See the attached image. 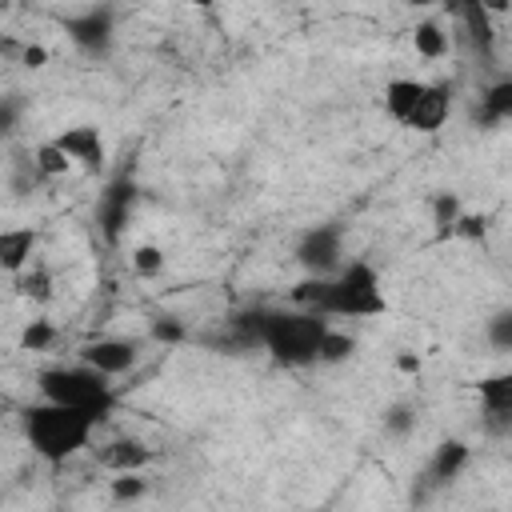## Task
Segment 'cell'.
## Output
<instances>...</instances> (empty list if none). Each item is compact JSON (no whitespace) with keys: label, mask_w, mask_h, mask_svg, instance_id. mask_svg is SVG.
Segmentation results:
<instances>
[{"label":"cell","mask_w":512,"mask_h":512,"mask_svg":"<svg viewBox=\"0 0 512 512\" xmlns=\"http://www.w3.org/2000/svg\"><path fill=\"white\" fill-rule=\"evenodd\" d=\"M136 340H120V336H100V340H88V344H80V352H76V364H84V368H92V372H100V376H124V372H132L136 368Z\"/></svg>","instance_id":"cell-7"},{"label":"cell","mask_w":512,"mask_h":512,"mask_svg":"<svg viewBox=\"0 0 512 512\" xmlns=\"http://www.w3.org/2000/svg\"><path fill=\"white\" fill-rule=\"evenodd\" d=\"M56 344V324L52 320H28L20 332V352H44Z\"/></svg>","instance_id":"cell-24"},{"label":"cell","mask_w":512,"mask_h":512,"mask_svg":"<svg viewBox=\"0 0 512 512\" xmlns=\"http://www.w3.org/2000/svg\"><path fill=\"white\" fill-rule=\"evenodd\" d=\"M352 352H356V340H352L348 332L328 328V332H324V340H320L316 364H344V360H352Z\"/></svg>","instance_id":"cell-22"},{"label":"cell","mask_w":512,"mask_h":512,"mask_svg":"<svg viewBox=\"0 0 512 512\" xmlns=\"http://www.w3.org/2000/svg\"><path fill=\"white\" fill-rule=\"evenodd\" d=\"M108 492H112L116 504H132V500H140V496L148 492V480H144L140 472H124V476H116V480L108 484Z\"/></svg>","instance_id":"cell-25"},{"label":"cell","mask_w":512,"mask_h":512,"mask_svg":"<svg viewBox=\"0 0 512 512\" xmlns=\"http://www.w3.org/2000/svg\"><path fill=\"white\" fill-rule=\"evenodd\" d=\"M460 16H464V24H468L472 44L488 52V48H492V40H496V32H492V12H488L480 0H468V4H460Z\"/></svg>","instance_id":"cell-20"},{"label":"cell","mask_w":512,"mask_h":512,"mask_svg":"<svg viewBox=\"0 0 512 512\" xmlns=\"http://www.w3.org/2000/svg\"><path fill=\"white\" fill-rule=\"evenodd\" d=\"M420 92H424V80H412V76H392L388 84H384V92H380V100H384V112L404 128L408 124V116H412V108H416V100H420Z\"/></svg>","instance_id":"cell-15"},{"label":"cell","mask_w":512,"mask_h":512,"mask_svg":"<svg viewBox=\"0 0 512 512\" xmlns=\"http://www.w3.org/2000/svg\"><path fill=\"white\" fill-rule=\"evenodd\" d=\"M36 244H40V232L20 224V228H0V272L8 276H20L32 256H36Z\"/></svg>","instance_id":"cell-12"},{"label":"cell","mask_w":512,"mask_h":512,"mask_svg":"<svg viewBox=\"0 0 512 512\" xmlns=\"http://www.w3.org/2000/svg\"><path fill=\"white\" fill-rule=\"evenodd\" d=\"M412 428H416V408L412 404H392L384 412V432L388 436H408Z\"/></svg>","instance_id":"cell-26"},{"label":"cell","mask_w":512,"mask_h":512,"mask_svg":"<svg viewBox=\"0 0 512 512\" xmlns=\"http://www.w3.org/2000/svg\"><path fill=\"white\" fill-rule=\"evenodd\" d=\"M20 116H24V100L16 92L0 96V136H12L20 128Z\"/></svg>","instance_id":"cell-29"},{"label":"cell","mask_w":512,"mask_h":512,"mask_svg":"<svg viewBox=\"0 0 512 512\" xmlns=\"http://www.w3.org/2000/svg\"><path fill=\"white\" fill-rule=\"evenodd\" d=\"M164 264H168V256H164L160 244H136V248H132V268H136V276L152 280V276L164 272Z\"/></svg>","instance_id":"cell-23"},{"label":"cell","mask_w":512,"mask_h":512,"mask_svg":"<svg viewBox=\"0 0 512 512\" xmlns=\"http://www.w3.org/2000/svg\"><path fill=\"white\" fill-rule=\"evenodd\" d=\"M16 296L20 300H32V304H48L52 300V272L44 264H32L16 276Z\"/></svg>","instance_id":"cell-19"},{"label":"cell","mask_w":512,"mask_h":512,"mask_svg":"<svg viewBox=\"0 0 512 512\" xmlns=\"http://www.w3.org/2000/svg\"><path fill=\"white\" fill-rule=\"evenodd\" d=\"M428 212H432V236H436V240H452V228H456V220H460V212H464L460 192H452V188L432 192Z\"/></svg>","instance_id":"cell-17"},{"label":"cell","mask_w":512,"mask_h":512,"mask_svg":"<svg viewBox=\"0 0 512 512\" xmlns=\"http://www.w3.org/2000/svg\"><path fill=\"white\" fill-rule=\"evenodd\" d=\"M488 344L496 352H512V312H496L488 320Z\"/></svg>","instance_id":"cell-28"},{"label":"cell","mask_w":512,"mask_h":512,"mask_svg":"<svg viewBox=\"0 0 512 512\" xmlns=\"http://www.w3.org/2000/svg\"><path fill=\"white\" fill-rule=\"evenodd\" d=\"M132 204H136V184L128 176H116L100 200H96V224H100V236L108 244H120L124 228H128V216H132Z\"/></svg>","instance_id":"cell-8"},{"label":"cell","mask_w":512,"mask_h":512,"mask_svg":"<svg viewBox=\"0 0 512 512\" xmlns=\"http://www.w3.org/2000/svg\"><path fill=\"white\" fill-rule=\"evenodd\" d=\"M100 464L112 472V476H124V472H144L152 464V448L136 436H120L112 444L100 448Z\"/></svg>","instance_id":"cell-14"},{"label":"cell","mask_w":512,"mask_h":512,"mask_svg":"<svg viewBox=\"0 0 512 512\" xmlns=\"http://www.w3.org/2000/svg\"><path fill=\"white\" fill-rule=\"evenodd\" d=\"M412 48L424 60H444L448 56V28L440 20H420L412 28Z\"/></svg>","instance_id":"cell-18"},{"label":"cell","mask_w":512,"mask_h":512,"mask_svg":"<svg viewBox=\"0 0 512 512\" xmlns=\"http://www.w3.org/2000/svg\"><path fill=\"white\" fill-rule=\"evenodd\" d=\"M100 420L80 412V408H64V404H48V400H36L20 412V428H24V440L28 448L44 460V464H64L72 460L80 448H88L92 440V428Z\"/></svg>","instance_id":"cell-3"},{"label":"cell","mask_w":512,"mask_h":512,"mask_svg":"<svg viewBox=\"0 0 512 512\" xmlns=\"http://www.w3.org/2000/svg\"><path fill=\"white\" fill-rule=\"evenodd\" d=\"M20 60H24V68H44L48 64V48L44 44H24L20 48Z\"/></svg>","instance_id":"cell-32"},{"label":"cell","mask_w":512,"mask_h":512,"mask_svg":"<svg viewBox=\"0 0 512 512\" xmlns=\"http://www.w3.org/2000/svg\"><path fill=\"white\" fill-rule=\"evenodd\" d=\"M420 368H424V360H420L412 348H400V352H396V372H404V376H420Z\"/></svg>","instance_id":"cell-31"},{"label":"cell","mask_w":512,"mask_h":512,"mask_svg":"<svg viewBox=\"0 0 512 512\" xmlns=\"http://www.w3.org/2000/svg\"><path fill=\"white\" fill-rule=\"evenodd\" d=\"M252 324H256V344L280 368H308V364H316L320 340L332 328L324 316H316L308 308H296V312H288V308H256Z\"/></svg>","instance_id":"cell-2"},{"label":"cell","mask_w":512,"mask_h":512,"mask_svg":"<svg viewBox=\"0 0 512 512\" xmlns=\"http://www.w3.org/2000/svg\"><path fill=\"white\" fill-rule=\"evenodd\" d=\"M480 392V408L492 432H504L512 424V372H496V376H480L476 384Z\"/></svg>","instance_id":"cell-11"},{"label":"cell","mask_w":512,"mask_h":512,"mask_svg":"<svg viewBox=\"0 0 512 512\" xmlns=\"http://www.w3.org/2000/svg\"><path fill=\"white\" fill-rule=\"evenodd\" d=\"M468 460H472V448H468V440H440L436 444V452H432V460H428V488H444V484H452L464 468H468Z\"/></svg>","instance_id":"cell-13"},{"label":"cell","mask_w":512,"mask_h":512,"mask_svg":"<svg viewBox=\"0 0 512 512\" xmlns=\"http://www.w3.org/2000/svg\"><path fill=\"white\" fill-rule=\"evenodd\" d=\"M32 168H36V176L56 180V176L72 172V160L56 148V140H44V144H36V152H32Z\"/></svg>","instance_id":"cell-21"},{"label":"cell","mask_w":512,"mask_h":512,"mask_svg":"<svg viewBox=\"0 0 512 512\" xmlns=\"http://www.w3.org/2000/svg\"><path fill=\"white\" fill-rule=\"evenodd\" d=\"M292 300L316 316H352V320H368V316H384L388 312V296L380 284L376 264L368 260H352L340 264L332 276H308L296 284Z\"/></svg>","instance_id":"cell-1"},{"label":"cell","mask_w":512,"mask_h":512,"mask_svg":"<svg viewBox=\"0 0 512 512\" xmlns=\"http://www.w3.org/2000/svg\"><path fill=\"white\" fill-rule=\"evenodd\" d=\"M40 384V400L48 404H64V408H80L96 420H104L116 404V392L108 384V376L84 368V364H56V368H40L36 376Z\"/></svg>","instance_id":"cell-4"},{"label":"cell","mask_w":512,"mask_h":512,"mask_svg":"<svg viewBox=\"0 0 512 512\" xmlns=\"http://www.w3.org/2000/svg\"><path fill=\"white\" fill-rule=\"evenodd\" d=\"M448 116H452V84L448 80H424V92H420V100H416V108H412L404 128L432 136V132H440L448 124Z\"/></svg>","instance_id":"cell-10"},{"label":"cell","mask_w":512,"mask_h":512,"mask_svg":"<svg viewBox=\"0 0 512 512\" xmlns=\"http://www.w3.org/2000/svg\"><path fill=\"white\" fill-rule=\"evenodd\" d=\"M152 340H160V344H180V340H184V324H180L176 316H160V320L152 324Z\"/></svg>","instance_id":"cell-30"},{"label":"cell","mask_w":512,"mask_h":512,"mask_svg":"<svg viewBox=\"0 0 512 512\" xmlns=\"http://www.w3.org/2000/svg\"><path fill=\"white\" fill-rule=\"evenodd\" d=\"M56 148L72 160V168H84L88 176H96L108 160V148H104V136L96 124H72L56 136Z\"/></svg>","instance_id":"cell-9"},{"label":"cell","mask_w":512,"mask_h":512,"mask_svg":"<svg viewBox=\"0 0 512 512\" xmlns=\"http://www.w3.org/2000/svg\"><path fill=\"white\" fill-rule=\"evenodd\" d=\"M476 120H480L484 128L512 120V80H508V76H500L496 84L484 88V96H480V104H476Z\"/></svg>","instance_id":"cell-16"},{"label":"cell","mask_w":512,"mask_h":512,"mask_svg":"<svg viewBox=\"0 0 512 512\" xmlns=\"http://www.w3.org/2000/svg\"><path fill=\"white\" fill-rule=\"evenodd\" d=\"M64 32L84 56H104L116 36V16H112V8H84L64 20Z\"/></svg>","instance_id":"cell-6"},{"label":"cell","mask_w":512,"mask_h":512,"mask_svg":"<svg viewBox=\"0 0 512 512\" xmlns=\"http://www.w3.org/2000/svg\"><path fill=\"white\" fill-rule=\"evenodd\" d=\"M340 256H344V228L336 220L328 224H312L300 240H296V264L308 272V276H332L340 268Z\"/></svg>","instance_id":"cell-5"},{"label":"cell","mask_w":512,"mask_h":512,"mask_svg":"<svg viewBox=\"0 0 512 512\" xmlns=\"http://www.w3.org/2000/svg\"><path fill=\"white\" fill-rule=\"evenodd\" d=\"M452 236H456V240H472V244L484 240V236H488V216H484V212H460Z\"/></svg>","instance_id":"cell-27"}]
</instances>
